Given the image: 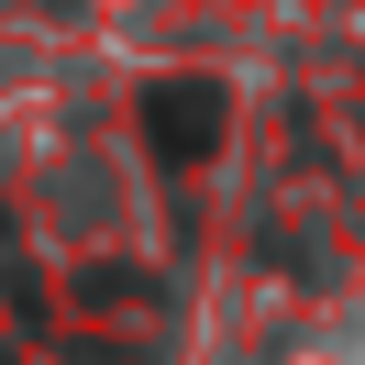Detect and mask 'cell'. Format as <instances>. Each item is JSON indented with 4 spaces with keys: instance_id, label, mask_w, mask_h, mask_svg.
<instances>
[{
    "instance_id": "obj_1",
    "label": "cell",
    "mask_w": 365,
    "mask_h": 365,
    "mask_svg": "<svg viewBox=\"0 0 365 365\" xmlns=\"http://www.w3.org/2000/svg\"><path fill=\"white\" fill-rule=\"evenodd\" d=\"M222 122H232V89H222V78H155V89H144V144H155V166L222 155Z\"/></svg>"
}]
</instances>
